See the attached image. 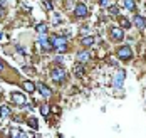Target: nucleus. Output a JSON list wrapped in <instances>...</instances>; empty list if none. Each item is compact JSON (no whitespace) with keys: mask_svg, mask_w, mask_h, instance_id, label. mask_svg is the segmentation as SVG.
Returning <instances> with one entry per match:
<instances>
[{"mask_svg":"<svg viewBox=\"0 0 146 138\" xmlns=\"http://www.w3.org/2000/svg\"><path fill=\"white\" fill-rule=\"evenodd\" d=\"M99 3H101V7H108L109 5V0H99Z\"/></svg>","mask_w":146,"mask_h":138,"instance_id":"23","label":"nucleus"},{"mask_svg":"<svg viewBox=\"0 0 146 138\" xmlns=\"http://www.w3.org/2000/svg\"><path fill=\"white\" fill-rule=\"evenodd\" d=\"M117 12H119L117 7H111V9H109V14H111V15H117Z\"/></svg>","mask_w":146,"mask_h":138,"instance_id":"21","label":"nucleus"},{"mask_svg":"<svg viewBox=\"0 0 146 138\" xmlns=\"http://www.w3.org/2000/svg\"><path fill=\"white\" fill-rule=\"evenodd\" d=\"M10 135H12V137H20V130H17V128H14V130H12V131H10Z\"/></svg>","mask_w":146,"mask_h":138,"instance_id":"22","label":"nucleus"},{"mask_svg":"<svg viewBox=\"0 0 146 138\" xmlns=\"http://www.w3.org/2000/svg\"><path fill=\"white\" fill-rule=\"evenodd\" d=\"M66 76H67V73H66V69H62V67H54L52 73H50L52 81H57V83H62V81L66 79Z\"/></svg>","mask_w":146,"mask_h":138,"instance_id":"2","label":"nucleus"},{"mask_svg":"<svg viewBox=\"0 0 146 138\" xmlns=\"http://www.w3.org/2000/svg\"><path fill=\"white\" fill-rule=\"evenodd\" d=\"M74 12H76L77 17H86L88 15V7H86V3H77L76 9H74Z\"/></svg>","mask_w":146,"mask_h":138,"instance_id":"8","label":"nucleus"},{"mask_svg":"<svg viewBox=\"0 0 146 138\" xmlns=\"http://www.w3.org/2000/svg\"><path fill=\"white\" fill-rule=\"evenodd\" d=\"M124 7H126L128 10H131V12L136 10V3H134V0H124Z\"/></svg>","mask_w":146,"mask_h":138,"instance_id":"15","label":"nucleus"},{"mask_svg":"<svg viewBox=\"0 0 146 138\" xmlns=\"http://www.w3.org/2000/svg\"><path fill=\"white\" fill-rule=\"evenodd\" d=\"M134 25L138 27V29H145L146 27V19L141 15H134Z\"/></svg>","mask_w":146,"mask_h":138,"instance_id":"10","label":"nucleus"},{"mask_svg":"<svg viewBox=\"0 0 146 138\" xmlns=\"http://www.w3.org/2000/svg\"><path fill=\"white\" fill-rule=\"evenodd\" d=\"M109 32H111V37H113L114 41L124 39V32H123V29H121V27H111V29H109Z\"/></svg>","mask_w":146,"mask_h":138,"instance_id":"7","label":"nucleus"},{"mask_svg":"<svg viewBox=\"0 0 146 138\" xmlns=\"http://www.w3.org/2000/svg\"><path fill=\"white\" fill-rule=\"evenodd\" d=\"M22 86H24V89H25L27 93H34V91H35V84H34V83H30V81H24V84H22Z\"/></svg>","mask_w":146,"mask_h":138,"instance_id":"13","label":"nucleus"},{"mask_svg":"<svg viewBox=\"0 0 146 138\" xmlns=\"http://www.w3.org/2000/svg\"><path fill=\"white\" fill-rule=\"evenodd\" d=\"M74 74H76L77 77L84 76V69H82V66H81V64H76V66H74Z\"/></svg>","mask_w":146,"mask_h":138,"instance_id":"16","label":"nucleus"},{"mask_svg":"<svg viewBox=\"0 0 146 138\" xmlns=\"http://www.w3.org/2000/svg\"><path fill=\"white\" fill-rule=\"evenodd\" d=\"M0 69H3V61L0 59Z\"/></svg>","mask_w":146,"mask_h":138,"instance_id":"24","label":"nucleus"},{"mask_svg":"<svg viewBox=\"0 0 146 138\" xmlns=\"http://www.w3.org/2000/svg\"><path fill=\"white\" fill-rule=\"evenodd\" d=\"M0 41H3V34L2 32H0Z\"/></svg>","mask_w":146,"mask_h":138,"instance_id":"26","label":"nucleus"},{"mask_svg":"<svg viewBox=\"0 0 146 138\" xmlns=\"http://www.w3.org/2000/svg\"><path fill=\"white\" fill-rule=\"evenodd\" d=\"M119 25H121V29H129L131 27V22L126 17H119Z\"/></svg>","mask_w":146,"mask_h":138,"instance_id":"14","label":"nucleus"},{"mask_svg":"<svg viewBox=\"0 0 146 138\" xmlns=\"http://www.w3.org/2000/svg\"><path fill=\"white\" fill-rule=\"evenodd\" d=\"M40 113H42V116H47V115L50 113V106H49V105H42V106H40Z\"/></svg>","mask_w":146,"mask_h":138,"instance_id":"19","label":"nucleus"},{"mask_svg":"<svg viewBox=\"0 0 146 138\" xmlns=\"http://www.w3.org/2000/svg\"><path fill=\"white\" fill-rule=\"evenodd\" d=\"M37 89H39V91H40V94H42V96H45V98H49V96L52 94L50 88H49V86H45L44 83H39V84H37Z\"/></svg>","mask_w":146,"mask_h":138,"instance_id":"9","label":"nucleus"},{"mask_svg":"<svg viewBox=\"0 0 146 138\" xmlns=\"http://www.w3.org/2000/svg\"><path fill=\"white\" fill-rule=\"evenodd\" d=\"M3 15V9H2V7H0V17Z\"/></svg>","mask_w":146,"mask_h":138,"instance_id":"25","label":"nucleus"},{"mask_svg":"<svg viewBox=\"0 0 146 138\" xmlns=\"http://www.w3.org/2000/svg\"><path fill=\"white\" fill-rule=\"evenodd\" d=\"M117 56L123 59V61H128V59H131V56H133V51H131V47L129 46H123V47H119L117 49Z\"/></svg>","mask_w":146,"mask_h":138,"instance_id":"3","label":"nucleus"},{"mask_svg":"<svg viewBox=\"0 0 146 138\" xmlns=\"http://www.w3.org/2000/svg\"><path fill=\"white\" fill-rule=\"evenodd\" d=\"M29 125L32 128H37V120L35 118H29Z\"/></svg>","mask_w":146,"mask_h":138,"instance_id":"20","label":"nucleus"},{"mask_svg":"<svg viewBox=\"0 0 146 138\" xmlns=\"http://www.w3.org/2000/svg\"><path fill=\"white\" fill-rule=\"evenodd\" d=\"M124 71L121 69V71H117L116 76H114V81H113V84H114V88H121L123 86V83H124Z\"/></svg>","mask_w":146,"mask_h":138,"instance_id":"6","label":"nucleus"},{"mask_svg":"<svg viewBox=\"0 0 146 138\" xmlns=\"http://www.w3.org/2000/svg\"><path fill=\"white\" fill-rule=\"evenodd\" d=\"M89 57H91V54L86 52V51H82V52H79V54H77V61H79V62H88Z\"/></svg>","mask_w":146,"mask_h":138,"instance_id":"12","label":"nucleus"},{"mask_svg":"<svg viewBox=\"0 0 146 138\" xmlns=\"http://www.w3.org/2000/svg\"><path fill=\"white\" fill-rule=\"evenodd\" d=\"M10 99L14 101L15 105H19V106H24V105L27 103V99H25V96H24L22 93H12V94H10Z\"/></svg>","mask_w":146,"mask_h":138,"instance_id":"5","label":"nucleus"},{"mask_svg":"<svg viewBox=\"0 0 146 138\" xmlns=\"http://www.w3.org/2000/svg\"><path fill=\"white\" fill-rule=\"evenodd\" d=\"M35 31L39 32V34H45V32H47V25H45V24H37V25H35Z\"/></svg>","mask_w":146,"mask_h":138,"instance_id":"18","label":"nucleus"},{"mask_svg":"<svg viewBox=\"0 0 146 138\" xmlns=\"http://www.w3.org/2000/svg\"><path fill=\"white\" fill-rule=\"evenodd\" d=\"M10 115V108L9 106H0V118H5Z\"/></svg>","mask_w":146,"mask_h":138,"instance_id":"17","label":"nucleus"},{"mask_svg":"<svg viewBox=\"0 0 146 138\" xmlns=\"http://www.w3.org/2000/svg\"><path fill=\"white\" fill-rule=\"evenodd\" d=\"M81 44L84 47H91L92 44H94V37L92 35H86V37H82L81 39Z\"/></svg>","mask_w":146,"mask_h":138,"instance_id":"11","label":"nucleus"},{"mask_svg":"<svg viewBox=\"0 0 146 138\" xmlns=\"http://www.w3.org/2000/svg\"><path fill=\"white\" fill-rule=\"evenodd\" d=\"M49 41H50L52 47L57 52H60V54L67 51V39L66 37H62V35H52V37H49Z\"/></svg>","mask_w":146,"mask_h":138,"instance_id":"1","label":"nucleus"},{"mask_svg":"<svg viewBox=\"0 0 146 138\" xmlns=\"http://www.w3.org/2000/svg\"><path fill=\"white\" fill-rule=\"evenodd\" d=\"M37 46H40L44 51H50V49H52V44H50V41H49V37H47L45 34H40V35H39Z\"/></svg>","mask_w":146,"mask_h":138,"instance_id":"4","label":"nucleus"}]
</instances>
